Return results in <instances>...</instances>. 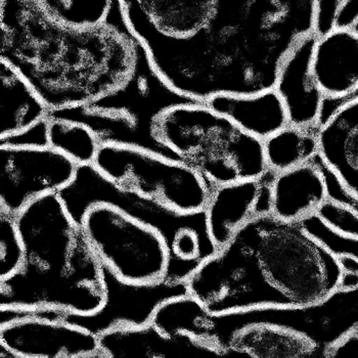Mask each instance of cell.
I'll return each mask as SVG.
<instances>
[{"label": "cell", "instance_id": "1", "mask_svg": "<svg viewBox=\"0 0 358 358\" xmlns=\"http://www.w3.org/2000/svg\"><path fill=\"white\" fill-rule=\"evenodd\" d=\"M152 65L182 96L207 101L275 88L291 52L320 34V0H216L200 30L176 37L127 20Z\"/></svg>", "mask_w": 358, "mask_h": 358}, {"label": "cell", "instance_id": "2", "mask_svg": "<svg viewBox=\"0 0 358 358\" xmlns=\"http://www.w3.org/2000/svg\"><path fill=\"white\" fill-rule=\"evenodd\" d=\"M343 275L339 257L299 222L269 212L245 223L185 284L207 311L224 315L317 303L341 287Z\"/></svg>", "mask_w": 358, "mask_h": 358}, {"label": "cell", "instance_id": "3", "mask_svg": "<svg viewBox=\"0 0 358 358\" xmlns=\"http://www.w3.org/2000/svg\"><path fill=\"white\" fill-rule=\"evenodd\" d=\"M0 1V59L50 110L94 101L131 74L138 36L120 0H113L103 24L86 28L59 21L36 0Z\"/></svg>", "mask_w": 358, "mask_h": 358}, {"label": "cell", "instance_id": "4", "mask_svg": "<svg viewBox=\"0 0 358 358\" xmlns=\"http://www.w3.org/2000/svg\"><path fill=\"white\" fill-rule=\"evenodd\" d=\"M17 223L25 259L15 275L0 282V307L99 310L106 299L103 265L59 194L29 203Z\"/></svg>", "mask_w": 358, "mask_h": 358}, {"label": "cell", "instance_id": "5", "mask_svg": "<svg viewBox=\"0 0 358 358\" xmlns=\"http://www.w3.org/2000/svg\"><path fill=\"white\" fill-rule=\"evenodd\" d=\"M194 101L166 83L138 37L134 69L122 85L83 105L50 110L48 118L86 126L101 145L138 148L179 160L161 141L157 125L166 110Z\"/></svg>", "mask_w": 358, "mask_h": 358}, {"label": "cell", "instance_id": "6", "mask_svg": "<svg viewBox=\"0 0 358 358\" xmlns=\"http://www.w3.org/2000/svg\"><path fill=\"white\" fill-rule=\"evenodd\" d=\"M157 131L181 162L213 187L259 178L268 171L262 139L206 101L181 103L166 110Z\"/></svg>", "mask_w": 358, "mask_h": 358}, {"label": "cell", "instance_id": "7", "mask_svg": "<svg viewBox=\"0 0 358 358\" xmlns=\"http://www.w3.org/2000/svg\"><path fill=\"white\" fill-rule=\"evenodd\" d=\"M71 215L81 223L86 209L110 203L160 231L170 252L166 280L185 282L203 260L215 253L205 212L181 214L141 194L121 189L94 164L77 168L74 180L59 192Z\"/></svg>", "mask_w": 358, "mask_h": 358}, {"label": "cell", "instance_id": "8", "mask_svg": "<svg viewBox=\"0 0 358 358\" xmlns=\"http://www.w3.org/2000/svg\"><path fill=\"white\" fill-rule=\"evenodd\" d=\"M265 324L295 331L326 352L358 330V287L339 288L315 304L289 308L252 309L213 315L203 309L194 322L196 337L224 353L231 338L251 324Z\"/></svg>", "mask_w": 358, "mask_h": 358}, {"label": "cell", "instance_id": "9", "mask_svg": "<svg viewBox=\"0 0 358 358\" xmlns=\"http://www.w3.org/2000/svg\"><path fill=\"white\" fill-rule=\"evenodd\" d=\"M101 265L131 284H155L167 278L170 252L160 231L124 210L99 202L81 220Z\"/></svg>", "mask_w": 358, "mask_h": 358}, {"label": "cell", "instance_id": "10", "mask_svg": "<svg viewBox=\"0 0 358 358\" xmlns=\"http://www.w3.org/2000/svg\"><path fill=\"white\" fill-rule=\"evenodd\" d=\"M94 165L121 189L181 214L205 211L214 189L181 161L138 148L101 145Z\"/></svg>", "mask_w": 358, "mask_h": 358}, {"label": "cell", "instance_id": "11", "mask_svg": "<svg viewBox=\"0 0 358 358\" xmlns=\"http://www.w3.org/2000/svg\"><path fill=\"white\" fill-rule=\"evenodd\" d=\"M105 303L90 315L68 313L55 308H34V315L48 320H62L99 336L118 328L151 324L161 304L187 294L185 282L163 280L155 284H131L121 280L103 266Z\"/></svg>", "mask_w": 358, "mask_h": 358}, {"label": "cell", "instance_id": "12", "mask_svg": "<svg viewBox=\"0 0 358 358\" xmlns=\"http://www.w3.org/2000/svg\"><path fill=\"white\" fill-rule=\"evenodd\" d=\"M0 344L17 358H99L97 336L62 320L32 315L28 309L0 307Z\"/></svg>", "mask_w": 358, "mask_h": 358}, {"label": "cell", "instance_id": "13", "mask_svg": "<svg viewBox=\"0 0 358 358\" xmlns=\"http://www.w3.org/2000/svg\"><path fill=\"white\" fill-rule=\"evenodd\" d=\"M0 209L17 215L35 199L59 193L74 180L78 165L52 147L1 145Z\"/></svg>", "mask_w": 358, "mask_h": 358}, {"label": "cell", "instance_id": "14", "mask_svg": "<svg viewBox=\"0 0 358 358\" xmlns=\"http://www.w3.org/2000/svg\"><path fill=\"white\" fill-rule=\"evenodd\" d=\"M273 176L268 170L259 178L214 187L204 212L208 233L216 248L224 246L250 220L271 212Z\"/></svg>", "mask_w": 358, "mask_h": 358}, {"label": "cell", "instance_id": "15", "mask_svg": "<svg viewBox=\"0 0 358 358\" xmlns=\"http://www.w3.org/2000/svg\"><path fill=\"white\" fill-rule=\"evenodd\" d=\"M311 72L327 99H347L358 92V30L331 27L313 42Z\"/></svg>", "mask_w": 358, "mask_h": 358}, {"label": "cell", "instance_id": "16", "mask_svg": "<svg viewBox=\"0 0 358 358\" xmlns=\"http://www.w3.org/2000/svg\"><path fill=\"white\" fill-rule=\"evenodd\" d=\"M99 358H225L187 335L169 336L154 324L118 328L99 336Z\"/></svg>", "mask_w": 358, "mask_h": 358}, {"label": "cell", "instance_id": "17", "mask_svg": "<svg viewBox=\"0 0 358 358\" xmlns=\"http://www.w3.org/2000/svg\"><path fill=\"white\" fill-rule=\"evenodd\" d=\"M318 158L344 191L358 200V96L347 99L320 123Z\"/></svg>", "mask_w": 358, "mask_h": 358}, {"label": "cell", "instance_id": "18", "mask_svg": "<svg viewBox=\"0 0 358 358\" xmlns=\"http://www.w3.org/2000/svg\"><path fill=\"white\" fill-rule=\"evenodd\" d=\"M317 36L302 41L282 64L275 85L289 124L320 127L324 116L326 97L320 92L310 67L311 52Z\"/></svg>", "mask_w": 358, "mask_h": 358}, {"label": "cell", "instance_id": "19", "mask_svg": "<svg viewBox=\"0 0 358 358\" xmlns=\"http://www.w3.org/2000/svg\"><path fill=\"white\" fill-rule=\"evenodd\" d=\"M330 196L326 172L318 156L287 171L275 173L271 183V213L289 222L315 214Z\"/></svg>", "mask_w": 358, "mask_h": 358}, {"label": "cell", "instance_id": "20", "mask_svg": "<svg viewBox=\"0 0 358 358\" xmlns=\"http://www.w3.org/2000/svg\"><path fill=\"white\" fill-rule=\"evenodd\" d=\"M206 103L262 141L289 124L284 103L275 88L259 94L214 96Z\"/></svg>", "mask_w": 358, "mask_h": 358}, {"label": "cell", "instance_id": "21", "mask_svg": "<svg viewBox=\"0 0 358 358\" xmlns=\"http://www.w3.org/2000/svg\"><path fill=\"white\" fill-rule=\"evenodd\" d=\"M126 19L141 17L176 37L194 34L206 24L216 0H120Z\"/></svg>", "mask_w": 358, "mask_h": 358}, {"label": "cell", "instance_id": "22", "mask_svg": "<svg viewBox=\"0 0 358 358\" xmlns=\"http://www.w3.org/2000/svg\"><path fill=\"white\" fill-rule=\"evenodd\" d=\"M227 349L242 357L327 358L326 352L308 338L265 324H251L238 331Z\"/></svg>", "mask_w": 358, "mask_h": 358}, {"label": "cell", "instance_id": "23", "mask_svg": "<svg viewBox=\"0 0 358 358\" xmlns=\"http://www.w3.org/2000/svg\"><path fill=\"white\" fill-rule=\"evenodd\" d=\"M1 113L0 138L12 136L48 118V106L30 84L6 62L0 59Z\"/></svg>", "mask_w": 358, "mask_h": 358}, {"label": "cell", "instance_id": "24", "mask_svg": "<svg viewBox=\"0 0 358 358\" xmlns=\"http://www.w3.org/2000/svg\"><path fill=\"white\" fill-rule=\"evenodd\" d=\"M318 128L288 124L263 141L267 168L287 171L318 156Z\"/></svg>", "mask_w": 358, "mask_h": 358}, {"label": "cell", "instance_id": "25", "mask_svg": "<svg viewBox=\"0 0 358 358\" xmlns=\"http://www.w3.org/2000/svg\"><path fill=\"white\" fill-rule=\"evenodd\" d=\"M48 120L50 147L63 152L78 166L94 164L101 143L90 128L59 119Z\"/></svg>", "mask_w": 358, "mask_h": 358}, {"label": "cell", "instance_id": "26", "mask_svg": "<svg viewBox=\"0 0 358 358\" xmlns=\"http://www.w3.org/2000/svg\"><path fill=\"white\" fill-rule=\"evenodd\" d=\"M52 17L74 27H94L105 22L113 0H36Z\"/></svg>", "mask_w": 358, "mask_h": 358}, {"label": "cell", "instance_id": "27", "mask_svg": "<svg viewBox=\"0 0 358 358\" xmlns=\"http://www.w3.org/2000/svg\"><path fill=\"white\" fill-rule=\"evenodd\" d=\"M24 259L25 247L17 227V215L0 209V282L15 275Z\"/></svg>", "mask_w": 358, "mask_h": 358}, {"label": "cell", "instance_id": "28", "mask_svg": "<svg viewBox=\"0 0 358 358\" xmlns=\"http://www.w3.org/2000/svg\"><path fill=\"white\" fill-rule=\"evenodd\" d=\"M315 215L331 231L358 240V211L345 201L329 196Z\"/></svg>", "mask_w": 358, "mask_h": 358}, {"label": "cell", "instance_id": "29", "mask_svg": "<svg viewBox=\"0 0 358 358\" xmlns=\"http://www.w3.org/2000/svg\"><path fill=\"white\" fill-rule=\"evenodd\" d=\"M300 224L307 233L315 236L327 249L336 256H353L358 259V240L348 238L329 229L315 214L305 218Z\"/></svg>", "mask_w": 358, "mask_h": 358}, {"label": "cell", "instance_id": "30", "mask_svg": "<svg viewBox=\"0 0 358 358\" xmlns=\"http://www.w3.org/2000/svg\"><path fill=\"white\" fill-rule=\"evenodd\" d=\"M45 148L50 147V120L42 119L35 124L12 136L0 138V147Z\"/></svg>", "mask_w": 358, "mask_h": 358}, {"label": "cell", "instance_id": "31", "mask_svg": "<svg viewBox=\"0 0 358 358\" xmlns=\"http://www.w3.org/2000/svg\"><path fill=\"white\" fill-rule=\"evenodd\" d=\"M331 27L358 28V0H339L334 12Z\"/></svg>", "mask_w": 358, "mask_h": 358}, {"label": "cell", "instance_id": "32", "mask_svg": "<svg viewBox=\"0 0 358 358\" xmlns=\"http://www.w3.org/2000/svg\"><path fill=\"white\" fill-rule=\"evenodd\" d=\"M328 358H358V330L349 334L331 348Z\"/></svg>", "mask_w": 358, "mask_h": 358}, {"label": "cell", "instance_id": "33", "mask_svg": "<svg viewBox=\"0 0 358 358\" xmlns=\"http://www.w3.org/2000/svg\"><path fill=\"white\" fill-rule=\"evenodd\" d=\"M338 0H320V34L329 30L331 26L334 12L337 6Z\"/></svg>", "mask_w": 358, "mask_h": 358}, {"label": "cell", "instance_id": "34", "mask_svg": "<svg viewBox=\"0 0 358 358\" xmlns=\"http://www.w3.org/2000/svg\"><path fill=\"white\" fill-rule=\"evenodd\" d=\"M0 357H10V358H17V355L13 352L10 349H8V347L4 346V345L0 344Z\"/></svg>", "mask_w": 358, "mask_h": 358}, {"label": "cell", "instance_id": "35", "mask_svg": "<svg viewBox=\"0 0 358 358\" xmlns=\"http://www.w3.org/2000/svg\"><path fill=\"white\" fill-rule=\"evenodd\" d=\"M338 1H339V0H338Z\"/></svg>", "mask_w": 358, "mask_h": 358}]
</instances>
